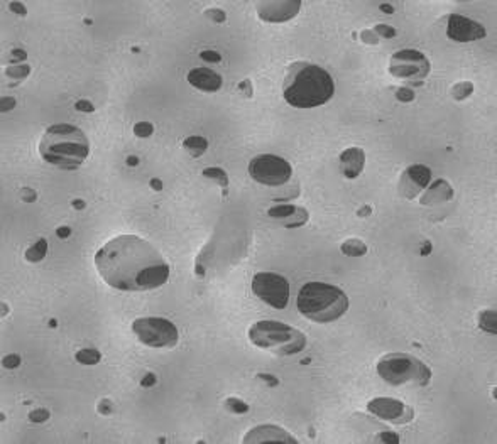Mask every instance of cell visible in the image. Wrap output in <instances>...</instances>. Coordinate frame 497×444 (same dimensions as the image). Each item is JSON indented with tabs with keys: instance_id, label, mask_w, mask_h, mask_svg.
<instances>
[{
	"instance_id": "34",
	"label": "cell",
	"mask_w": 497,
	"mask_h": 444,
	"mask_svg": "<svg viewBox=\"0 0 497 444\" xmlns=\"http://www.w3.org/2000/svg\"><path fill=\"white\" fill-rule=\"evenodd\" d=\"M2 365H4V367H6V368H11V370H12V368H17L19 365H21V357H19V355H16V353L7 355V357H4Z\"/></svg>"
},
{
	"instance_id": "18",
	"label": "cell",
	"mask_w": 497,
	"mask_h": 444,
	"mask_svg": "<svg viewBox=\"0 0 497 444\" xmlns=\"http://www.w3.org/2000/svg\"><path fill=\"white\" fill-rule=\"evenodd\" d=\"M340 164H342V172L347 179H355L360 176L364 171V164H366V154L358 147H350L345 149L340 154Z\"/></svg>"
},
{
	"instance_id": "35",
	"label": "cell",
	"mask_w": 497,
	"mask_h": 444,
	"mask_svg": "<svg viewBox=\"0 0 497 444\" xmlns=\"http://www.w3.org/2000/svg\"><path fill=\"white\" fill-rule=\"evenodd\" d=\"M200 58L203 59V61H208V63H220V61H222V56H220V53L211 51V49H208V51H201L200 53Z\"/></svg>"
},
{
	"instance_id": "50",
	"label": "cell",
	"mask_w": 497,
	"mask_h": 444,
	"mask_svg": "<svg viewBox=\"0 0 497 444\" xmlns=\"http://www.w3.org/2000/svg\"><path fill=\"white\" fill-rule=\"evenodd\" d=\"M86 206L85 201H81V200H75L73 201V208H76V210H83Z\"/></svg>"
},
{
	"instance_id": "17",
	"label": "cell",
	"mask_w": 497,
	"mask_h": 444,
	"mask_svg": "<svg viewBox=\"0 0 497 444\" xmlns=\"http://www.w3.org/2000/svg\"><path fill=\"white\" fill-rule=\"evenodd\" d=\"M244 442H298V441L291 434L284 431V429L265 424V426H259L254 431H250L245 436Z\"/></svg>"
},
{
	"instance_id": "45",
	"label": "cell",
	"mask_w": 497,
	"mask_h": 444,
	"mask_svg": "<svg viewBox=\"0 0 497 444\" xmlns=\"http://www.w3.org/2000/svg\"><path fill=\"white\" fill-rule=\"evenodd\" d=\"M9 7H11V11L12 12H17V14H21V16H26L27 11L24 9L22 4H17V2H11L9 4Z\"/></svg>"
},
{
	"instance_id": "21",
	"label": "cell",
	"mask_w": 497,
	"mask_h": 444,
	"mask_svg": "<svg viewBox=\"0 0 497 444\" xmlns=\"http://www.w3.org/2000/svg\"><path fill=\"white\" fill-rule=\"evenodd\" d=\"M46 254H48V241H46V238H41L32 246H29L24 257H26L27 262L36 264V262H41V260L46 257Z\"/></svg>"
},
{
	"instance_id": "4",
	"label": "cell",
	"mask_w": 497,
	"mask_h": 444,
	"mask_svg": "<svg viewBox=\"0 0 497 444\" xmlns=\"http://www.w3.org/2000/svg\"><path fill=\"white\" fill-rule=\"evenodd\" d=\"M298 311L314 323H332L348 309V298L340 287L325 282H308L298 292Z\"/></svg>"
},
{
	"instance_id": "47",
	"label": "cell",
	"mask_w": 497,
	"mask_h": 444,
	"mask_svg": "<svg viewBox=\"0 0 497 444\" xmlns=\"http://www.w3.org/2000/svg\"><path fill=\"white\" fill-rule=\"evenodd\" d=\"M14 58L26 59V58H27V54H26V51H22V49H14V51L11 53V61H14Z\"/></svg>"
},
{
	"instance_id": "3",
	"label": "cell",
	"mask_w": 497,
	"mask_h": 444,
	"mask_svg": "<svg viewBox=\"0 0 497 444\" xmlns=\"http://www.w3.org/2000/svg\"><path fill=\"white\" fill-rule=\"evenodd\" d=\"M39 154L48 164L60 169H76L90 154L86 135L70 123H56L48 127L39 142Z\"/></svg>"
},
{
	"instance_id": "39",
	"label": "cell",
	"mask_w": 497,
	"mask_h": 444,
	"mask_svg": "<svg viewBox=\"0 0 497 444\" xmlns=\"http://www.w3.org/2000/svg\"><path fill=\"white\" fill-rule=\"evenodd\" d=\"M377 441L381 442H399V436L396 432H382L377 436Z\"/></svg>"
},
{
	"instance_id": "5",
	"label": "cell",
	"mask_w": 497,
	"mask_h": 444,
	"mask_svg": "<svg viewBox=\"0 0 497 444\" xmlns=\"http://www.w3.org/2000/svg\"><path fill=\"white\" fill-rule=\"evenodd\" d=\"M249 338L257 348L288 357L303 352L306 347V336L298 328L279 321H257L249 329Z\"/></svg>"
},
{
	"instance_id": "6",
	"label": "cell",
	"mask_w": 497,
	"mask_h": 444,
	"mask_svg": "<svg viewBox=\"0 0 497 444\" xmlns=\"http://www.w3.org/2000/svg\"><path fill=\"white\" fill-rule=\"evenodd\" d=\"M377 373L384 382L391 383V385H402L406 382H415L420 387H425L431 378L430 367L408 353L384 355L377 362Z\"/></svg>"
},
{
	"instance_id": "38",
	"label": "cell",
	"mask_w": 497,
	"mask_h": 444,
	"mask_svg": "<svg viewBox=\"0 0 497 444\" xmlns=\"http://www.w3.org/2000/svg\"><path fill=\"white\" fill-rule=\"evenodd\" d=\"M75 108L78 112H85V113H92V112H95V107L92 105V102H88V100H80V102H76L75 103Z\"/></svg>"
},
{
	"instance_id": "31",
	"label": "cell",
	"mask_w": 497,
	"mask_h": 444,
	"mask_svg": "<svg viewBox=\"0 0 497 444\" xmlns=\"http://www.w3.org/2000/svg\"><path fill=\"white\" fill-rule=\"evenodd\" d=\"M49 416H51V414H49L48 409H36V411H32L31 414H29V421L41 424V422H46L49 419Z\"/></svg>"
},
{
	"instance_id": "43",
	"label": "cell",
	"mask_w": 497,
	"mask_h": 444,
	"mask_svg": "<svg viewBox=\"0 0 497 444\" xmlns=\"http://www.w3.org/2000/svg\"><path fill=\"white\" fill-rule=\"evenodd\" d=\"M16 107V100L12 96H7V98H2V112H7V110H12Z\"/></svg>"
},
{
	"instance_id": "28",
	"label": "cell",
	"mask_w": 497,
	"mask_h": 444,
	"mask_svg": "<svg viewBox=\"0 0 497 444\" xmlns=\"http://www.w3.org/2000/svg\"><path fill=\"white\" fill-rule=\"evenodd\" d=\"M29 73H31V68L27 65H17V66H9L6 70V76L9 78H16V80H24Z\"/></svg>"
},
{
	"instance_id": "29",
	"label": "cell",
	"mask_w": 497,
	"mask_h": 444,
	"mask_svg": "<svg viewBox=\"0 0 497 444\" xmlns=\"http://www.w3.org/2000/svg\"><path fill=\"white\" fill-rule=\"evenodd\" d=\"M152 132H154V125H152L151 122H139L134 125V134H135V137H141V139L151 137Z\"/></svg>"
},
{
	"instance_id": "52",
	"label": "cell",
	"mask_w": 497,
	"mask_h": 444,
	"mask_svg": "<svg viewBox=\"0 0 497 444\" xmlns=\"http://www.w3.org/2000/svg\"><path fill=\"white\" fill-rule=\"evenodd\" d=\"M381 11H386V12L392 14V12H394V9H392V7L389 6V4H382V6H381Z\"/></svg>"
},
{
	"instance_id": "9",
	"label": "cell",
	"mask_w": 497,
	"mask_h": 444,
	"mask_svg": "<svg viewBox=\"0 0 497 444\" xmlns=\"http://www.w3.org/2000/svg\"><path fill=\"white\" fill-rule=\"evenodd\" d=\"M252 292L274 309H284L289 303V282L274 272H259L252 279Z\"/></svg>"
},
{
	"instance_id": "2",
	"label": "cell",
	"mask_w": 497,
	"mask_h": 444,
	"mask_svg": "<svg viewBox=\"0 0 497 444\" xmlns=\"http://www.w3.org/2000/svg\"><path fill=\"white\" fill-rule=\"evenodd\" d=\"M333 95L335 83L327 70L306 61L291 65L283 85V96L291 107H322L332 100Z\"/></svg>"
},
{
	"instance_id": "26",
	"label": "cell",
	"mask_w": 497,
	"mask_h": 444,
	"mask_svg": "<svg viewBox=\"0 0 497 444\" xmlns=\"http://www.w3.org/2000/svg\"><path fill=\"white\" fill-rule=\"evenodd\" d=\"M472 93H474V85H472L470 81H460L451 88V96H454L457 102L465 100V98H469Z\"/></svg>"
},
{
	"instance_id": "33",
	"label": "cell",
	"mask_w": 497,
	"mask_h": 444,
	"mask_svg": "<svg viewBox=\"0 0 497 444\" xmlns=\"http://www.w3.org/2000/svg\"><path fill=\"white\" fill-rule=\"evenodd\" d=\"M396 98L402 103H410L415 100V91L411 88H406V86H401L399 90L396 91Z\"/></svg>"
},
{
	"instance_id": "32",
	"label": "cell",
	"mask_w": 497,
	"mask_h": 444,
	"mask_svg": "<svg viewBox=\"0 0 497 444\" xmlns=\"http://www.w3.org/2000/svg\"><path fill=\"white\" fill-rule=\"evenodd\" d=\"M205 16L216 24H222V22H225V19H227V14H225L222 9H208V11H205Z\"/></svg>"
},
{
	"instance_id": "37",
	"label": "cell",
	"mask_w": 497,
	"mask_h": 444,
	"mask_svg": "<svg viewBox=\"0 0 497 444\" xmlns=\"http://www.w3.org/2000/svg\"><path fill=\"white\" fill-rule=\"evenodd\" d=\"M360 39L366 44H377L379 42V37H377V34L374 32V31H369V29H366V31H362L360 32Z\"/></svg>"
},
{
	"instance_id": "12",
	"label": "cell",
	"mask_w": 497,
	"mask_h": 444,
	"mask_svg": "<svg viewBox=\"0 0 497 444\" xmlns=\"http://www.w3.org/2000/svg\"><path fill=\"white\" fill-rule=\"evenodd\" d=\"M446 36L457 42H472L485 37V27L460 14H451L446 24Z\"/></svg>"
},
{
	"instance_id": "44",
	"label": "cell",
	"mask_w": 497,
	"mask_h": 444,
	"mask_svg": "<svg viewBox=\"0 0 497 444\" xmlns=\"http://www.w3.org/2000/svg\"><path fill=\"white\" fill-rule=\"evenodd\" d=\"M156 383V377H154V373H146V377L141 380V385L142 387H151V385H154Z\"/></svg>"
},
{
	"instance_id": "1",
	"label": "cell",
	"mask_w": 497,
	"mask_h": 444,
	"mask_svg": "<svg viewBox=\"0 0 497 444\" xmlns=\"http://www.w3.org/2000/svg\"><path fill=\"white\" fill-rule=\"evenodd\" d=\"M100 277L114 289L144 292L169 279V264L159 250L137 235H120L107 241L95 255Z\"/></svg>"
},
{
	"instance_id": "20",
	"label": "cell",
	"mask_w": 497,
	"mask_h": 444,
	"mask_svg": "<svg viewBox=\"0 0 497 444\" xmlns=\"http://www.w3.org/2000/svg\"><path fill=\"white\" fill-rule=\"evenodd\" d=\"M183 147L193 157H200V156L205 154L206 149H208V140H206L205 137H200V135H191V137H186V139H185Z\"/></svg>"
},
{
	"instance_id": "25",
	"label": "cell",
	"mask_w": 497,
	"mask_h": 444,
	"mask_svg": "<svg viewBox=\"0 0 497 444\" xmlns=\"http://www.w3.org/2000/svg\"><path fill=\"white\" fill-rule=\"evenodd\" d=\"M201 174H203V177H208V179H215L220 186L223 187V189H227L229 176H227V172L222 169V167H206V169H203Z\"/></svg>"
},
{
	"instance_id": "13",
	"label": "cell",
	"mask_w": 497,
	"mask_h": 444,
	"mask_svg": "<svg viewBox=\"0 0 497 444\" xmlns=\"http://www.w3.org/2000/svg\"><path fill=\"white\" fill-rule=\"evenodd\" d=\"M303 4L299 0H269L257 4V16L265 22H286L298 16Z\"/></svg>"
},
{
	"instance_id": "48",
	"label": "cell",
	"mask_w": 497,
	"mask_h": 444,
	"mask_svg": "<svg viewBox=\"0 0 497 444\" xmlns=\"http://www.w3.org/2000/svg\"><path fill=\"white\" fill-rule=\"evenodd\" d=\"M372 213V208L371 206H362V210H358L357 211V215L358 216H367V215H371Z\"/></svg>"
},
{
	"instance_id": "46",
	"label": "cell",
	"mask_w": 497,
	"mask_h": 444,
	"mask_svg": "<svg viewBox=\"0 0 497 444\" xmlns=\"http://www.w3.org/2000/svg\"><path fill=\"white\" fill-rule=\"evenodd\" d=\"M56 233H58V236H61V238H68V236L71 235V228L70 226H60V228L56 230Z\"/></svg>"
},
{
	"instance_id": "24",
	"label": "cell",
	"mask_w": 497,
	"mask_h": 444,
	"mask_svg": "<svg viewBox=\"0 0 497 444\" xmlns=\"http://www.w3.org/2000/svg\"><path fill=\"white\" fill-rule=\"evenodd\" d=\"M479 326H480V329H484L485 333L495 334V331H497L495 311H482L479 314Z\"/></svg>"
},
{
	"instance_id": "7",
	"label": "cell",
	"mask_w": 497,
	"mask_h": 444,
	"mask_svg": "<svg viewBox=\"0 0 497 444\" xmlns=\"http://www.w3.org/2000/svg\"><path fill=\"white\" fill-rule=\"evenodd\" d=\"M132 331L151 348H173L179 339L178 328L164 318H139L132 323Z\"/></svg>"
},
{
	"instance_id": "51",
	"label": "cell",
	"mask_w": 497,
	"mask_h": 444,
	"mask_svg": "<svg viewBox=\"0 0 497 444\" xmlns=\"http://www.w3.org/2000/svg\"><path fill=\"white\" fill-rule=\"evenodd\" d=\"M127 164H129V166H137V164H139V157H135V156L127 157Z\"/></svg>"
},
{
	"instance_id": "27",
	"label": "cell",
	"mask_w": 497,
	"mask_h": 444,
	"mask_svg": "<svg viewBox=\"0 0 497 444\" xmlns=\"http://www.w3.org/2000/svg\"><path fill=\"white\" fill-rule=\"evenodd\" d=\"M225 409L230 412H235V414H245V412H249V406L245 404L244 401H240V399H235V397H229L227 401H225Z\"/></svg>"
},
{
	"instance_id": "16",
	"label": "cell",
	"mask_w": 497,
	"mask_h": 444,
	"mask_svg": "<svg viewBox=\"0 0 497 444\" xmlns=\"http://www.w3.org/2000/svg\"><path fill=\"white\" fill-rule=\"evenodd\" d=\"M188 83L200 91L215 93L222 88L223 80L218 73L210 68H195L188 73Z\"/></svg>"
},
{
	"instance_id": "22",
	"label": "cell",
	"mask_w": 497,
	"mask_h": 444,
	"mask_svg": "<svg viewBox=\"0 0 497 444\" xmlns=\"http://www.w3.org/2000/svg\"><path fill=\"white\" fill-rule=\"evenodd\" d=\"M342 254L348 255V257H362L367 254V245L362 240L350 238L342 243Z\"/></svg>"
},
{
	"instance_id": "8",
	"label": "cell",
	"mask_w": 497,
	"mask_h": 444,
	"mask_svg": "<svg viewBox=\"0 0 497 444\" xmlns=\"http://www.w3.org/2000/svg\"><path fill=\"white\" fill-rule=\"evenodd\" d=\"M249 174L264 186H283L291 179V164L279 156L260 154L249 162Z\"/></svg>"
},
{
	"instance_id": "41",
	"label": "cell",
	"mask_w": 497,
	"mask_h": 444,
	"mask_svg": "<svg viewBox=\"0 0 497 444\" xmlns=\"http://www.w3.org/2000/svg\"><path fill=\"white\" fill-rule=\"evenodd\" d=\"M112 411H114V406H112V402L108 401V399H105V401H102L100 402V406H98V412H102V414H110Z\"/></svg>"
},
{
	"instance_id": "49",
	"label": "cell",
	"mask_w": 497,
	"mask_h": 444,
	"mask_svg": "<svg viewBox=\"0 0 497 444\" xmlns=\"http://www.w3.org/2000/svg\"><path fill=\"white\" fill-rule=\"evenodd\" d=\"M151 187H152V189H156V191H161L162 189L161 181L159 179H151Z\"/></svg>"
},
{
	"instance_id": "14",
	"label": "cell",
	"mask_w": 497,
	"mask_h": 444,
	"mask_svg": "<svg viewBox=\"0 0 497 444\" xmlns=\"http://www.w3.org/2000/svg\"><path fill=\"white\" fill-rule=\"evenodd\" d=\"M431 182V171L430 167L423 164H415L410 166L402 172L399 179V193L408 200H413L420 191L425 189L426 186H430Z\"/></svg>"
},
{
	"instance_id": "10",
	"label": "cell",
	"mask_w": 497,
	"mask_h": 444,
	"mask_svg": "<svg viewBox=\"0 0 497 444\" xmlns=\"http://www.w3.org/2000/svg\"><path fill=\"white\" fill-rule=\"evenodd\" d=\"M389 73L402 80H423L430 73V61L416 49H402L392 54Z\"/></svg>"
},
{
	"instance_id": "36",
	"label": "cell",
	"mask_w": 497,
	"mask_h": 444,
	"mask_svg": "<svg viewBox=\"0 0 497 444\" xmlns=\"http://www.w3.org/2000/svg\"><path fill=\"white\" fill-rule=\"evenodd\" d=\"M239 91L242 93L245 98H250V96L254 95V91H252V81H250V80L240 81L239 83Z\"/></svg>"
},
{
	"instance_id": "30",
	"label": "cell",
	"mask_w": 497,
	"mask_h": 444,
	"mask_svg": "<svg viewBox=\"0 0 497 444\" xmlns=\"http://www.w3.org/2000/svg\"><path fill=\"white\" fill-rule=\"evenodd\" d=\"M372 31L376 32L377 36H382V37H386V39H392V37L396 36V29L391 27V26H387V24H377V26L374 27Z\"/></svg>"
},
{
	"instance_id": "23",
	"label": "cell",
	"mask_w": 497,
	"mask_h": 444,
	"mask_svg": "<svg viewBox=\"0 0 497 444\" xmlns=\"http://www.w3.org/2000/svg\"><path fill=\"white\" fill-rule=\"evenodd\" d=\"M76 362L81 365H97L102 360V353L95 348H83L75 355Z\"/></svg>"
},
{
	"instance_id": "11",
	"label": "cell",
	"mask_w": 497,
	"mask_h": 444,
	"mask_svg": "<svg viewBox=\"0 0 497 444\" xmlns=\"http://www.w3.org/2000/svg\"><path fill=\"white\" fill-rule=\"evenodd\" d=\"M367 411L374 416L391 421L392 424H408L415 419V411L402 404L397 399L391 397H377L367 404Z\"/></svg>"
},
{
	"instance_id": "19",
	"label": "cell",
	"mask_w": 497,
	"mask_h": 444,
	"mask_svg": "<svg viewBox=\"0 0 497 444\" xmlns=\"http://www.w3.org/2000/svg\"><path fill=\"white\" fill-rule=\"evenodd\" d=\"M451 196H454V189H451V186L445 179H438L436 182H433V184L430 186V189L423 194L421 205L443 203V201L451 200Z\"/></svg>"
},
{
	"instance_id": "42",
	"label": "cell",
	"mask_w": 497,
	"mask_h": 444,
	"mask_svg": "<svg viewBox=\"0 0 497 444\" xmlns=\"http://www.w3.org/2000/svg\"><path fill=\"white\" fill-rule=\"evenodd\" d=\"M257 378H259V380H264V382H267V385H270V387H276V385H278V383H279V380H278V378L273 377V375H267V373H260V375H257Z\"/></svg>"
},
{
	"instance_id": "15",
	"label": "cell",
	"mask_w": 497,
	"mask_h": 444,
	"mask_svg": "<svg viewBox=\"0 0 497 444\" xmlns=\"http://www.w3.org/2000/svg\"><path fill=\"white\" fill-rule=\"evenodd\" d=\"M267 216L284 228H299L308 221V211L293 205H276L267 210Z\"/></svg>"
},
{
	"instance_id": "40",
	"label": "cell",
	"mask_w": 497,
	"mask_h": 444,
	"mask_svg": "<svg viewBox=\"0 0 497 444\" xmlns=\"http://www.w3.org/2000/svg\"><path fill=\"white\" fill-rule=\"evenodd\" d=\"M19 196L24 200V201H27V203H31V201H36V193H34L32 189H27V187H24V189H21V193H19Z\"/></svg>"
}]
</instances>
